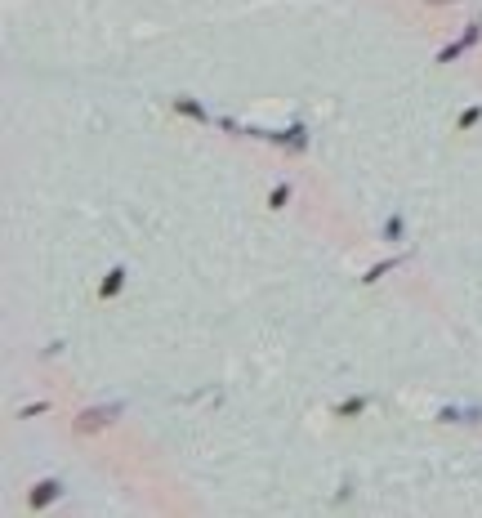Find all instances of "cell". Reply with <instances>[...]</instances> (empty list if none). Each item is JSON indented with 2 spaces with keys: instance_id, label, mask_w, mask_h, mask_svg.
Segmentation results:
<instances>
[{
  "instance_id": "6da1fadb",
  "label": "cell",
  "mask_w": 482,
  "mask_h": 518,
  "mask_svg": "<svg viewBox=\"0 0 482 518\" xmlns=\"http://www.w3.org/2000/svg\"><path fill=\"white\" fill-rule=\"evenodd\" d=\"M121 411H125L121 402H112V407H90V411H81V420H77V433H81V438H85V433H99L103 425H112V420H117Z\"/></svg>"
},
{
  "instance_id": "7a4b0ae2",
  "label": "cell",
  "mask_w": 482,
  "mask_h": 518,
  "mask_svg": "<svg viewBox=\"0 0 482 518\" xmlns=\"http://www.w3.org/2000/svg\"><path fill=\"white\" fill-rule=\"evenodd\" d=\"M263 139H272V143L286 148V152H304V148H308V126H304V121H295L290 130H268Z\"/></svg>"
},
{
  "instance_id": "3957f363",
  "label": "cell",
  "mask_w": 482,
  "mask_h": 518,
  "mask_svg": "<svg viewBox=\"0 0 482 518\" xmlns=\"http://www.w3.org/2000/svg\"><path fill=\"white\" fill-rule=\"evenodd\" d=\"M63 496V478H41V483L32 487V496H27V510H45V505H54Z\"/></svg>"
},
{
  "instance_id": "277c9868",
  "label": "cell",
  "mask_w": 482,
  "mask_h": 518,
  "mask_svg": "<svg viewBox=\"0 0 482 518\" xmlns=\"http://www.w3.org/2000/svg\"><path fill=\"white\" fill-rule=\"evenodd\" d=\"M170 108L179 112V117H188V121H197V126H210V112H205V103H197V99H188V94H174V103Z\"/></svg>"
},
{
  "instance_id": "5b68a950",
  "label": "cell",
  "mask_w": 482,
  "mask_h": 518,
  "mask_svg": "<svg viewBox=\"0 0 482 518\" xmlns=\"http://www.w3.org/2000/svg\"><path fill=\"white\" fill-rule=\"evenodd\" d=\"M125 281H130V268H125V263L108 268V277H103V286H99V299H103V304H108V299H117L121 290H125Z\"/></svg>"
},
{
  "instance_id": "8992f818",
  "label": "cell",
  "mask_w": 482,
  "mask_h": 518,
  "mask_svg": "<svg viewBox=\"0 0 482 518\" xmlns=\"http://www.w3.org/2000/svg\"><path fill=\"white\" fill-rule=\"evenodd\" d=\"M438 420H442V425H478V420H482V407H442Z\"/></svg>"
},
{
  "instance_id": "52a82bcc",
  "label": "cell",
  "mask_w": 482,
  "mask_h": 518,
  "mask_svg": "<svg viewBox=\"0 0 482 518\" xmlns=\"http://www.w3.org/2000/svg\"><path fill=\"white\" fill-rule=\"evenodd\" d=\"M371 393H353V398H344V402H339V407H335V416H344V420H357V416H362V411L366 407H371Z\"/></svg>"
},
{
  "instance_id": "ba28073f",
  "label": "cell",
  "mask_w": 482,
  "mask_h": 518,
  "mask_svg": "<svg viewBox=\"0 0 482 518\" xmlns=\"http://www.w3.org/2000/svg\"><path fill=\"white\" fill-rule=\"evenodd\" d=\"M380 237H384V241H402V237H406V215H402V210H393L389 219L380 223Z\"/></svg>"
},
{
  "instance_id": "9c48e42d",
  "label": "cell",
  "mask_w": 482,
  "mask_h": 518,
  "mask_svg": "<svg viewBox=\"0 0 482 518\" xmlns=\"http://www.w3.org/2000/svg\"><path fill=\"white\" fill-rule=\"evenodd\" d=\"M398 263H406V255H393V259H384V263H371V268L362 272V281H366V286H371V281H380L384 272H393V268H398Z\"/></svg>"
},
{
  "instance_id": "30bf717a",
  "label": "cell",
  "mask_w": 482,
  "mask_h": 518,
  "mask_svg": "<svg viewBox=\"0 0 482 518\" xmlns=\"http://www.w3.org/2000/svg\"><path fill=\"white\" fill-rule=\"evenodd\" d=\"M478 121H482V103H474V108H465V112H460V121H456V130H474V126H478Z\"/></svg>"
},
{
  "instance_id": "8fae6325",
  "label": "cell",
  "mask_w": 482,
  "mask_h": 518,
  "mask_svg": "<svg viewBox=\"0 0 482 518\" xmlns=\"http://www.w3.org/2000/svg\"><path fill=\"white\" fill-rule=\"evenodd\" d=\"M465 50H469L465 41H451V45H442V50H438V63H456V59H460V54H465Z\"/></svg>"
},
{
  "instance_id": "7c38bea8",
  "label": "cell",
  "mask_w": 482,
  "mask_h": 518,
  "mask_svg": "<svg viewBox=\"0 0 482 518\" xmlns=\"http://www.w3.org/2000/svg\"><path fill=\"white\" fill-rule=\"evenodd\" d=\"M286 201H290V183H277V188L268 192V206H272V210H281Z\"/></svg>"
},
{
  "instance_id": "4fadbf2b",
  "label": "cell",
  "mask_w": 482,
  "mask_h": 518,
  "mask_svg": "<svg viewBox=\"0 0 482 518\" xmlns=\"http://www.w3.org/2000/svg\"><path fill=\"white\" fill-rule=\"evenodd\" d=\"M465 45H478L482 41V18H469V27H465V36H460Z\"/></svg>"
},
{
  "instance_id": "5bb4252c",
  "label": "cell",
  "mask_w": 482,
  "mask_h": 518,
  "mask_svg": "<svg viewBox=\"0 0 482 518\" xmlns=\"http://www.w3.org/2000/svg\"><path fill=\"white\" fill-rule=\"evenodd\" d=\"M45 411H50V402H32V407H23L18 416H23V420H36V416H45Z\"/></svg>"
},
{
  "instance_id": "9a60e30c",
  "label": "cell",
  "mask_w": 482,
  "mask_h": 518,
  "mask_svg": "<svg viewBox=\"0 0 482 518\" xmlns=\"http://www.w3.org/2000/svg\"><path fill=\"white\" fill-rule=\"evenodd\" d=\"M424 5H451V0H424Z\"/></svg>"
}]
</instances>
